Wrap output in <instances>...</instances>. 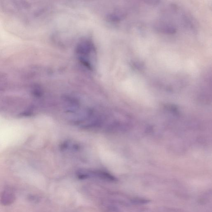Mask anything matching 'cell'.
<instances>
[{
	"instance_id": "cell-3",
	"label": "cell",
	"mask_w": 212,
	"mask_h": 212,
	"mask_svg": "<svg viewBox=\"0 0 212 212\" xmlns=\"http://www.w3.org/2000/svg\"><path fill=\"white\" fill-rule=\"evenodd\" d=\"M134 203H138V204H146V203H148L149 201V200L146 199H136L133 200Z\"/></svg>"
},
{
	"instance_id": "cell-2",
	"label": "cell",
	"mask_w": 212,
	"mask_h": 212,
	"mask_svg": "<svg viewBox=\"0 0 212 212\" xmlns=\"http://www.w3.org/2000/svg\"><path fill=\"white\" fill-rule=\"evenodd\" d=\"M88 173L89 177L91 176H94L98 177L101 179L105 180L111 182H115L116 178L114 176L107 173V172L102 171H88Z\"/></svg>"
},
{
	"instance_id": "cell-1",
	"label": "cell",
	"mask_w": 212,
	"mask_h": 212,
	"mask_svg": "<svg viewBox=\"0 0 212 212\" xmlns=\"http://www.w3.org/2000/svg\"><path fill=\"white\" fill-rule=\"evenodd\" d=\"M16 199L15 194L10 190H6L2 193L0 198V203L2 205L8 206L11 205Z\"/></svg>"
}]
</instances>
